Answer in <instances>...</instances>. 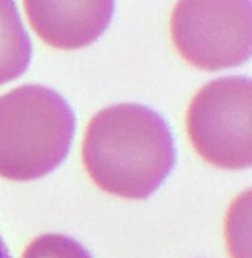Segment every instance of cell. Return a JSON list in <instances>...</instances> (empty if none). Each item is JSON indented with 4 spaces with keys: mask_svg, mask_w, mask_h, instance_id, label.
Returning <instances> with one entry per match:
<instances>
[{
    "mask_svg": "<svg viewBox=\"0 0 252 258\" xmlns=\"http://www.w3.org/2000/svg\"><path fill=\"white\" fill-rule=\"evenodd\" d=\"M81 154L91 181L124 199L156 194L175 164V144L166 120L136 103L99 110L87 124Z\"/></svg>",
    "mask_w": 252,
    "mask_h": 258,
    "instance_id": "1",
    "label": "cell"
},
{
    "mask_svg": "<svg viewBox=\"0 0 252 258\" xmlns=\"http://www.w3.org/2000/svg\"><path fill=\"white\" fill-rule=\"evenodd\" d=\"M75 134V114L61 95L22 85L0 95V177L30 181L61 166Z\"/></svg>",
    "mask_w": 252,
    "mask_h": 258,
    "instance_id": "2",
    "label": "cell"
},
{
    "mask_svg": "<svg viewBox=\"0 0 252 258\" xmlns=\"http://www.w3.org/2000/svg\"><path fill=\"white\" fill-rule=\"evenodd\" d=\"M187 136L195 152L221 170L252 164V83L221 77L203 85L187 108Z\"/></svg>",
    "mask_w": 252,
    "mask_h": 258,
    "instance_id": "3",
    "label": "cell"
},
{
    "mask_svg": "<svg viewBox=\"0 0 252 258\" xmlns=\"http://www.w3.org/2000/svg\"><path fill=\"white\" fill-rule=\"evenodd\" d=\"M171 42L197 69L219 71L248 61L250 0H177L169 20Z\"/></svg>",
    "mask_w": 252,
    "mask_h": 258,
    "instance_id": "4",
    "label": "cell"
},
{
    "mask_svg": "<svg viewBox=\"0 0 252 258\" xmlns=\"http://www.w3.org/2000/svg\"><path fill=\"white\" fill-rule=\"evenodd\" d=\"M32 30L47 45L73 51L103 36L114 16V0H22Z\"/></svg>",
    "mask_w": 252,
    "mask_h": 258,
    "instance_id": "5",
    "label": "cell"
},
{
    "mask_svg": "<svg viewBox=\"0 0 252 258\" xmlns=\"http://www.w3.org/2000/svg\"><path fill=\"white\" fill-rule=\"evenodd\" d=\"M32 59V42L14 0H0V85L24 75Z\"/></svg>",
    "mask_w": 252,
    "mask_h": 258,
    "instance_id": "6",
    "label": "cell"
},
{
    "mask_svg": "<svg viewBox=\"0 0 252 258\" xmlns=\"http://www.w3.org/2000/svg\"><path fill=\"white\" fill-rule=\"evenodd\" d=\"M22 258H93L83 244H79L75 238L65 237V235H42V237L34 238Z\"/></svg>",
    "mask_w": 252,
    "mask_h": 258,
    "instance_id": "7",
    "label": "cell"
},
{
    "mask_svg": "<svg viewBox=\"0 0 252 258\" xmlns=\"http://www.w3.org/2000/svg\"><path fill=\"white\" fill-rule=\"evenodd\" d=\"M0 258H12L10 252H8V248H6V244H4V240H2V237H0Z\"/></svg>",
    "mask_w": 252,
    "mask_h": 258,
    "instance_id": "8",
    "label": "cell"
}]
</instances>
